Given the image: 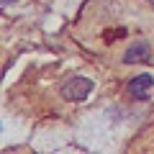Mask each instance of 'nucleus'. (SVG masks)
Instances as JSON below:
<instances>
[{
  "mask_svg": "<svg viewBox=\"0 0 154 154\" xmlns=\"http://www.w3.org/2000/svg\"><path fill=\"white\" fill-rule=\"evenodd\" d=\"M93 80H90V77H72V80H67L64 85H62V98L64 100H72V103H80V100H85L88 98L90 93H93Z\"/></svg>",
  "mask_w": 154,
  "mask_h": 154,
  "instance_id": "obj_1",
  "label": "nucleus"
},
{
  "mask_svg": "<svg viewBox=\"0 0 154 154\" xmlns=\"http://www.w3.org/2000/svg\"><path fill=\"white\" fill-rule=\"evenodd\" d=\"M152 88H154V77L149 75V72H141V75H136L131 82L126 85V93L131 95L134 100H144V98H149Z\"/></svg>",
  "mask_w": 154,
  "mask_h": 154,
  "instance_id": "obj_2",
  "label": "nucleus"
},
{
  "mask_svg": "<svg viewBox=\"0 0 154 154\" xmlns=\"http://www.w3.org/2000/svg\"><path fill=\"white\" fill-rule=\"evenodd\" d=\"M152 59V51H149V44H134L128 46V51L123 54V62L126 64H139V62H149Z\"/></svg>",
  "mask_w": 154,
  "mask_h": 154,
  "instance_id": "obj_3",
  "label": "nucleus"
},
{
  "mask_svg": "<svg viewBox=\"0 0 154 154\" xmlns=\"http://www.w3.org/2000/svg\"><path fill=\"white\" fill-rule=\"evenodd\" d=\"M8 3H13V0H3V8H8Z\"/></svg>",
  "mask_w": 154,
  "mask_h": 154,
  "instance_id": "obj_4",
  "label": "nucleus"
}]
</instances>
